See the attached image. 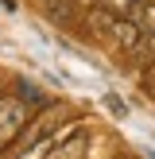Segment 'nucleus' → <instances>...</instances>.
<instances>
[{
    "label": "nucleus",
    "instance_id": "obj_1",
    "mask_svg": "<svg viewBox=\"0 0 155 159\" xmlns=\"http://www.w3.org/2000/svg\"><path fill=\"white\" fill-rule=\"evenodd\" d=\"M27 116L31 113L20 97H0V152L20 140V132L27 128Z\"/></svg>",
    "mask_w": 155,
    "mask_h": 159
},
{
    "label": "nucleus",
    "instance_id": "obj_2",
    "mask_svg": "<svg viewBox=\"0 0 155 159\" xmlns=\"http://www.w3.org/2000/svg\"><path fill=\"white\" fill-rule=\"evenodd\" d=\"M108 39H113L116 47H120L124 54H136L140 47H144V39H147V31L140 27L132 16H113V23H108Z\"/></svg>",
    "mask_w": 155,
    "mask_h": 159
},
{
    "label": "nucleus",
    "instance_id": "obj_3",
    "mask_svg": "<svg viewBox=\"0 0 155 159\" xmlns=\"http://www.w3.org/2000/svg\"><path fill=\"white\" fill-rule=\"evenodd\" d=\"M70 132H74V120H66L58 132H51V136H39V140H35V144H31L20 159H51V155H54V148H58V140H62V136H70Z\"/></svg>",
    "mask_w": 155,
    "mask_h": 159
},
{
    "label": "nucleus",
    "instance_id": "obj_4",
    "mask_svg": "<svg viewBox=\"0 0 155 159\" xmlns=\"http://www.w3.org/2000/svg\"><path fill=\"white\" fill-rule=\"evenodd\" d=\"M132 20L140 23V27L151 35L155 31V0H144V4H136V12H132Z\"/></svg>",
    "mask_w": 155,
    "mask_h": 159
},
{
    "label": "nucleus",
    "instance_id": "obj_5",
    "mask_svg": "<svg viewBox=\"0 0 155 159\" xmlns=\"http://www.w3.org/2000/svg\"><path fill=\"white\" fill-rule=\"evenodd\" d=\"M82 152H85V132H78L74 140H66V144L54 148V155H58V159H82Z\"/></svg>",
    "mask_w": 155,
    "mask_h": 159
},
{
    "label": "nucleus",
    "instance_id": "obj_6",
    "mask_svg": "<svg viewBox=\"0 0 155 159\" xmlns=\"http://www.w3.org/2000/svg\"><path fill=\"white\" fill-rule=\"evenodd\" d=\"M136 4H140V0H101V8H105L108 16H132Z\"/></svg>",
    "mask_w": 155,
    "mask_h": 159
},
{
    "label": "nucleus",
    "instance_id": "obj_7",
    "mask_svg": "<svg viewBox=\"0 0 155 159\" xmlns=\"http://www.w3.org/2000/svg\"><path fill=\"white\" fill-rule=\"evenodd\" d=\"M105 109H113V116H124V113H128V105H124L116 93H105Z\"/></svg>",
    "mask_w": 155,
    "mask_h": 159
},
{
    "label": "nucleus",
    "instance_id": "obj_8",
    "mask_svg": "<svg viewBox=\"0 0 155 159\" xmlns=\"http://www.w3.org/2000/svg\"><path fill=\"white\" fill-rule=\"evenodd\" d=\"M140 4H144V0H140Z\"/></svg>",
    "mask_w": 155,
    "mask_h": 159
}]
</instances>
